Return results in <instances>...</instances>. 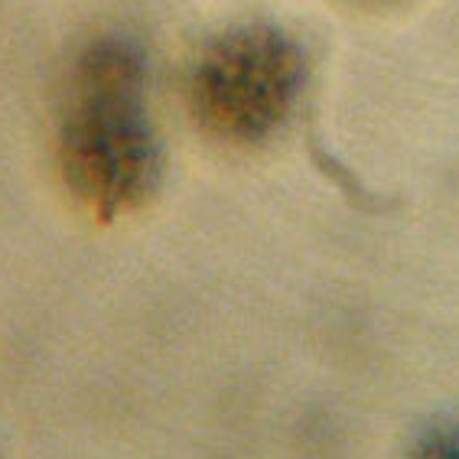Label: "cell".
I'll return each mask as SVG.
<instances>
[{
  "label": "cell",
  "instance_id": "cell-1",
  "mask_svg": "<svg viewBox=\"0 0 459 459\" xmlns=\"http://www.w3.org/2000/svg\"><path fill=\"white\" fill-rule=\"evenodd\" d=\"M56 163L72 199L98 221L134 215L163 179V147L147 108V56L127 33L82 46L62 85Z\"/></svg>",
  "mask_w": 459,
  "mask_h": 459
},
{
  "label": "cell",
  "instance_id": "cell-2",
  "mask_svg": "<svg viewBox=\"0 0 459 459\" xmlns=\"http://www.w3.org/2000/svg\"><path fill=\"white\" fill-rule=\"evenodd\" d=\"M307 59L290 33L245 23L203 46L189 69V111L215 141L264 143L283 131L303 95Z\"/></svg>",
  "mask_w": 459,
  "mask_h": 459
},
{
  "label": "cell",
  "instance_id": "cell-3",
  "mask_svg": "<svg viewBox=\"0 0 459 459\" xmlns=\"http://www.w3.org/2000/svg\"><path fill=\"white\" fill-rule=\"evenodd\" d=\"M424 453H437V456H459V427H446L437 437L427 440Z\"/></svg>",
  "mask_w": 459,
  "mask_h": 459
}]
</instances>
